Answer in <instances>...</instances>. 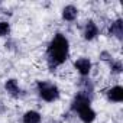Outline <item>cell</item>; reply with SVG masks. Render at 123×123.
I'll use <instances>...</instances> for the list:
<instances>
[{"label": "cell", "instance_id": "11", "mask_svg": "<svg viewBox=\"0 0 123 123\" xmlns=\"http://www.w3.org/2000/svg\"><path fill=\"white\" fill-rule=\"evenodd\" d=\"M9 23L7 22H0V36H5L9 33Z\"/></svg>", "mask_w": 123, "mask_h": 123}, {"label": "cell", "instance_id": "7", "mask_svg": "<svg viewBox=\"0 0 123 123\" xmlns=\"http://www.w3.org/2000/svg\"><path fill=\"white\" fill-rule=\"evenodd\" d=\"M96 35H97V26L94 25V22H88L86 26V32H84L86 39H93Z\"/></svg>", "mask_w": 123, "mask_h": 123}, {"label": "cell", "instance_id": "9", "mask_svg": "<svg viewBox=\"0 0 123 123\" xmlns=\"http://www.w3.org/2000/svg\"><path fill=\"white\" fill-rule=\"evenodd\" d=\"M6 90L12 94V96H18L19 94V87H18V83L15 80H9L6 83Z\"/></svg>", "mask_w": 123, "mask_h": 123}, {"label": "cell", "instance_id": "10", "mask_svg": "<svg viewBox=\"0 0 123 123\" xmlns=\"http://www.w3.org/2000/svg\"><path fill=\"white\" fill-rule=\"evenodd\" d=\"M110 33H111V35H116L117 38L122 36V33H123V29H122V20H117V22H114V23L111 25V28H110Z\"/></svg>", "mask_w": 123, "mask_h": 123}, {"label": "cell", "instance_id": "5", "mask_svg": "<svg viewBox=\"0 0 123 123\" xmlns=\"http://www.w3.org/2000/svg\"><path fill=\"white\" fill-rule=\"evenodd\" d=\"M107 96H109V98H110L111 101L120 103V101L123 100V88H122L120 86H116V87H113V88L107 93Z\"/></svg>", "mask_w": 123, "mask_h": 123}, {"label": "cell", "instance_id": "4", "mask_svg": "<svg viewBox=\"0 0 123 123\" xmlns=\"http://www.w3.org/2000/svg\"><path fill=\"white\" fill-rule=\"evenodd\" d=\"M75 68L78 70V73L81 75H87L90 73V68H91V62L87 59V58H80L75 61Z\"/></svg>", "mask_w": 123, "mask_h": 123}, {"label": "cell", "instance_id": "12", "mask_svg": "<svg viewBox=\"0 0 123 123\" xmlns=\"http://www.w3.org/2000/svg\"><path fill=\"white\" fill-rule=\"evenodd\" d=\"M111 70H113L114 73H120V71H122V65H120V62H114V64L111 65Z\"/></svg>", "mask_w": 123, "mask_h": 123}, {"label": "cell", "instance_id": "8", "mask_svg": "<svg viewBox=\"0 0 123 123\" xmlns=\"http://www.w3.org/2000/svg\"><path fill=\"white\" fill-rule=\"evenodd\" d=\"M62 16H64L65 20H74V19L77 18V9H75L74 6H67V7L64 9Z\"/></svg>", "mask_w": 123, "mask_h": 123}, {"label": "cell", "instance_id": "3", "mask_svg": "<svg viewBox=\"0 0 123 123\" xmlns=\"http://www.w3.org/2000/svg\"><path fill=\"white\" fill-rule=\"evenodd\" d=\"M39 94L45 101H54L59 96L58 88L52 84H48V83H39Z\"/></svg>", "mask_w": 123, "mask_h": 123}, {"label": "cell", "instance_id": "6", "mask_svg": "<svg viewBox=\"0 0 123 123\" xmlns=\"http://www.w3.org/2000/svg\"><path fill=\"white\" fill-rule=\"evenodd\" d=\"M23 123H41V114L38 111H28L23 116Z\"/></svg>", "mask_w": 123, "mask_h": 123}, {"label": "cell", "instance_id": "2", "mask_svg": "<svg viewBox=\"0 0 123 123\" xmlns=\"http://www.w3.org/2000/svg\"><path fill=\"white\" fill-rule=\"evenodd\" d=\"M74 110L78 113V116L81 117V120L84 123H91L94 119H96V113L91 110L90 107V98L84 94V93H80L75 100H74Z\"/></svg>", "mask_w": 123, "mask_h": 123}, {"label": "cell", "instance_id": "1", "mask_svg": "<svg viewBox=\"0 0 123 123\" xmlns=\"http://www.w3.org/2000/svg\"><path fill=\"white\" fill-rule=\"evenodd\" d=\"M68 56V41L62 35H56L49 48H48V58L51 65H59L62 64Z\"/></svg>", "mask_w": 123, "mask_h": 123}]
</instances>
